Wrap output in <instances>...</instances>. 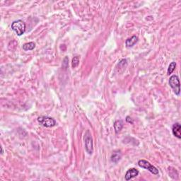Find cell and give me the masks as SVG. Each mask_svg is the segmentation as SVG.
Wrapping results in <instances>:
<instances>
[{
    "mask_svg": "<svg viewBox=\"0 0 181 181\" xmlns=\"http://www.w3.org/2000/svg\"><path fill=\"white\" fill-rule=\"evenodd\" d=\"M26 24L24 21L21 20H17L14 21L12 24V29L19 36H21L26 31Z\"/></svg>",
    "mask_w": 181,
    "mask_h": 181,
    "instance_id": "1",
    "label": "cell"
},
{
    "mask_svg": "<svg viewBox=\"0 0 181 181\" xmlns=\"http://www.w3.org/2000/svg\"><path fill=\"white\" fill-rule=\"evenodd\" d=\"M169 83L170 87L172 88L174 93L176 96H180V83L179 77L177 75H173L169 79Z\"/></svg>",
    "mask_w": 181,
    "mask_h": 181,
    "instance_id": "2",
    "label": "cell"
},
{
    "mask_svg": "<svg viewBox=\"0 0 181 181\" xmlns=\"http://www.w3.org/2000/svg\"><path fill=\"white\" fill-rule=\"evenodd\" d=\"M37 120L41 125L45 127V128H53L57 124L56 121L54 118L48 117V116H40L37 118Z\"/></svg>",
    "mask_w": 181,
    "mask_h": 181,
    "instance_id": "3",
    "label": "cell"
},
{
    "mask_svg": "<svg viewBox=\"0 0 181 181\" xmlns=\"http://www.w3.org/2000/svg\"><path fill=\"white\" fill-rule=\"evenodd\" d=\"M138 166L139 167L145 168V169L148 170L150 173H151L152 174L154 175H158L159 173V170L157 169L155 166H154L153 165H151L149 162L146 160H144V159H141V160H139L138 161Z\"/></svg>",
    "mask_w": 181,
    "mask_h": 181,
    "instance_id": "4",
    "label": "cell"
},
{
    "mask_svg": "<svg viewBox=\"0 0 181 181\" xmlns=\"http://www.w3.org/2000/svg\"><path fill=\"white\" fill-rule=\"evenodd\" d=\"M84 142H85V149L86 151L89 154H92L94 151L93 148V139L91 134L89 130L87 131L85 136H84Z\"/></svg>",
    "mask_w": 181,
    "mask_h": 181,
    "instance_id": "5",
    "label": "cell"
},
{
    "mask_svg": "<svg viewBox=\"0 0 181 181\" xmlns=\"http://www.w3.org/2000/svg\"><path fill=\"white\" fill-rule=\"evenodd\" d=\"M139 175V171L136 168H130L128 171L126 172L125 175V180H130L131 179L135 178L137 175Z\"/></svg>",
    "mask_w": 181,
    "mask_h": 181,
    "instance_id": "6",
    "label": "cell"
},
{
    "mask_svg": "<svg viewBox=\"0 0 181 181\" xmlns=\"http://www.w3.org/2000/svg\"><path fill=\"white\" fill-rule=\"evenodd\" d=\"M172 132L175 137L181 139V126L180 123H175L172 128Z\"/></svg>",
    "mask_w": 181,
    "mask_h": 181,
    "instance_id": "7",
    "label": "cell"
},
{
    "mask_svg": "<svg viewBox=\"0 0 181 181\" xmlns=\"http://www.w3.org/2000/svg\"><path fill=\"white\" fill-rule=\"evenodd\" d=\"M138 40H139V38H138V37L136 36V35H133V36L130 37V38H128L126 41H125L126 47L128 48L133 47L134 45L138 42Z\"/></svg>",
    "mask_w": 181,
    "mask_h": 181,
    "instance_id": "8",
    "label": "cell"
},
{
    "mask_svg": "<svg viewBox=\"0 0 181 181\" xmlns=\"http://www.w3.org/2000/svg\"><path fill=\"white\" fill-rule=\"evenodd\" d=\"M121 157L122 154L120 151H114V153L111 156V161L115 163V164H117L118 161L121 159Z\"/></svg>",
    "mask_w": 181,
    "mask_h": 181,
    "instance_id": "9",
    "label": "cell"
},
{
    "mask_svg": "<svg viewBox=\"0 0 181 181\" xmlns=\"http://www.w3.org/2000/svg\"><path fill=\"white\" fill-rule=\"evenodd\" d=\"M123 125H124V123H123V121L121 120H119L115 121L114 123V129L115 131V133H118L122 130V129L123 128Z\"/></svg>",
    "mask_w": 181,
    "mask_h": 181,
    "instance_id": "10",
    "label": "cell"
},
{
    "mask_svg": "<svg viewBox=\"0 0 181 181\" xmlns=\"http://www.w3.org/2000/svg\"><path fill=\"white\" fill-rule=\"evenodd\" d=\"M35 48V43L33 42L27 43L23 45V50L25 51L33 50Z\"/></svg>",
    "mask_w": 181,
    "mask_h": 181,
    "instance_id": "11",
    "label": "cell"
},
{
    "mask_svg": "<svg viewBox=\"0 0 181 181\" xmlns=\"http://www.w3.org/2000/svg\"><path fill=\"white\" fill-rule=\"evenodd\" d=\"M176 67V63L175 62H172L171 64H169L168 68V74H171L174 71Z\"/></svg>",
    "mask_w": 181,
    "mask_h": 181,
    "instance_id": "12",
    "label": "cell"
},
{
    "mask_svg": "<svg viewBox=\"0 0 181 181\" xmlns=\"http://www.w3.org/2000/svg\"><path fill=\"white\" fill-rule=\"evenodd\" d=\"M79 64V57L75 56L74 58L72 59V62H71V65H72L73 68H76Z\"/></svg>",
    "mask_w": 181,
    "mask_h": 181,
    "instance_id": "13",
    "label": "cell"
},
{
    "mask_svg": "<svg viewBox=\"0 0 181 181\" xmlns=\"http://www.w3.org/2000/svg\"><path fill=\"white\" fill-rule=\"evenodd\" d=\"M126 122L128 123H131V124H133V120H132V119L130 117H129V116H128V117L126 118Z\"/></svg>",
    "mask_w": 181,
    "mask_h": 181,
    "instance_id": "14",
    "label": "cell"
},
{
    "mask_svg": "<svg viewBox=\"0 0 181 181\" xmlns=\"http://www.w3.org/2000/svg\"><path fill=\"white\" fill-rule=\"evenodd\" d=\"M1 154H3V152H4V151H3V148H2V147H1Z\"/></svg>",
    "mask_w": 181,
    "mask_h": 181,
    "instance_id": "15",
    "label": "cell"
}]
</instances>
